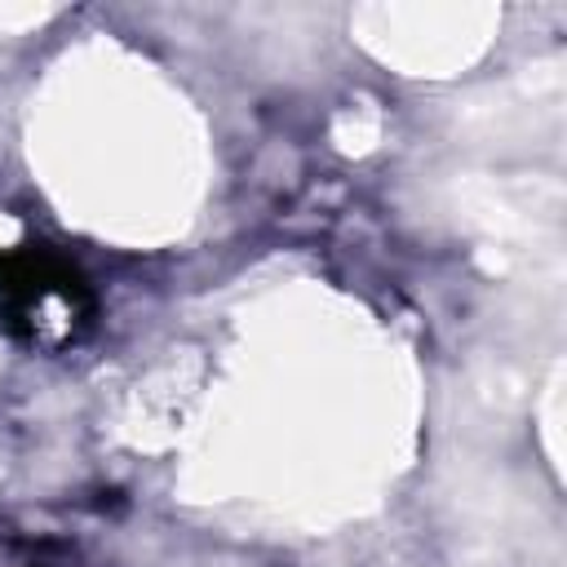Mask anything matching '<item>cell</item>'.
Instances as JSON below:
<instances>
[{"label": "cell", "mask_w": 567, "mask_h": 567, "mask_svg": "<svg viewBox=\"0 0 567 567\" xmlns=\"http://www.w3.org/2000/svg\"><path fill=\"white\" fill-rule=\"evenodd\" d=\"M44 292H62L66 301L71 297H84V279L53 248H22L13 257H0V297L18 315H27Z\"/></svg>", "instance_id": "obj_1"}]
</instances>
